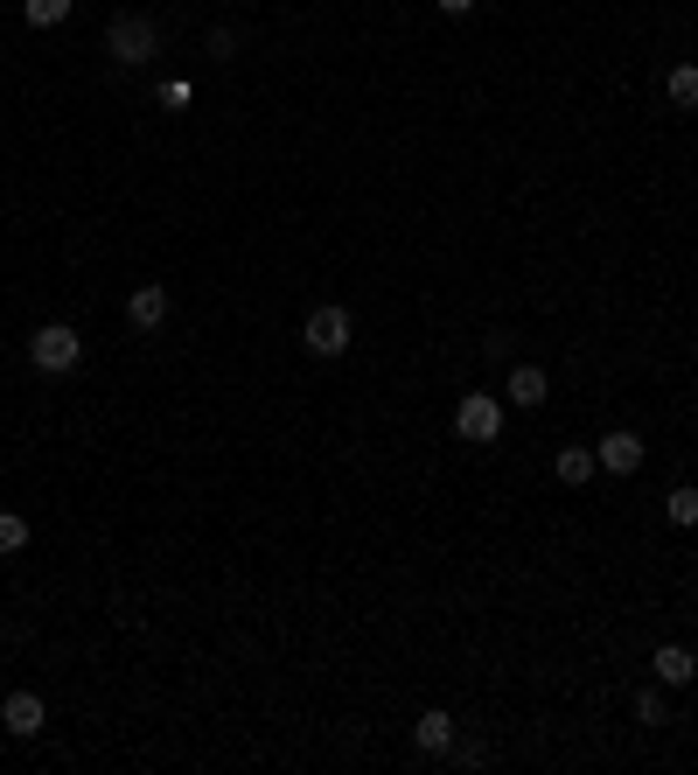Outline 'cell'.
<instances>
[{"mask_svg": "<svg viewBox=\"0 0 698 775\" xmlns=\"http://www.w3.org/2000/svg\"><path fill=\"white\" fill-rule=\"evenodd\" d=\"M301 342H308L314 357H342V350H349V308H336V301L314 308L308 328H301Z\"/></svg>", "mask_w": 698, "mask_h": 775, "instance_id": "4", "label": "cell"}, {"mask_svg": "<svg viewBox=\"0 0 698 775\" xmlns=\"http://www.w3.org/2000/svg\"><path fill=\"white\" fill-rule=\"evenodd\" d=\"M22 14H28V28H57V22H71V0H22Z\"/></svg>", "mask_w": 698, "mask_h": 775, "instance_id": "15", "label": "cell"}, {"mask_svg": "<svg viewBox=\"0 0 698 775\" xmlns=\"http://www.w3.org/2000/svg\"><path fill=\"white\" fill-rule=\"evenodd\" d=\"M663 517H671L677 532H691V524H698V489H691V483H677L671 497H663Z\"/></svg>", "mask_w": 698, "mask_h": 775, "instance_id": "13", "label": "cell"}, {"mask_svg": "<svg viewBox=\"0 0 698 775\" xmlns=\"http://www.w3.org/2000/svg\"><path fill=\"white\" fill-rule=\"evenodd\" d=\"M14 552H28V517L22 510H0V559H14Z\"/></svg>", "mask_w": 698, "mask_h": 775, "instance_id": "14", "label": "cell"}, {"mask_svg": "<svg viewBox=\"0 0 698 775\" xmlns=\"http://www.w3.org/2000/svg\"><path fill=\"white\" fill-rule=\"evenodd\" d=\"M594 468H601V461H594V448H559V461H552V475H559V483H587V475Z\"/></svg>", "mask_w": 698, "mask_h": 775, "instance_id": "11", "label": "cell"}, {"mask_svg": "<svg viewBox=\"0 0 698 775\" xmlns=\"http://www.w3.org/2000/svg\"><path fill=\"white\" fill-rule=\"evenodd\" d=\"M154 98H161V105H169V112H182V105H189V98H196V85H189V77H169V85H161Z\"/></svg>", "mask_w": 698, "mask_h": 775, "instance_id": "16", "label": "cell"}, {"mask_svg": "<svg viewBox=\"0 0 698 775\" xmlns=\"http://www.w3.org/2000/svg\"><path fill=\"white\" fill-rule=\"evenodd\" d=\"M663 98H671V105H698V63H671V77H663Z\"/></svg>", "mask_w": 698, "mask_h": 775, "instance_id": "12", "label": "cell"}, {"mask_svg": "<svg viewBox=\"0 0 698 775\" xmlns=\"http://www.w3.org/2000/svg\"><path fill=\"white\" fill-rule=\"evenodd\" d=\"M412 740H420L426 754H447V748H454V713L426 705V713H420V727H412Z\"/></svg>", "mask_w": 698, "mask_h": 775, "instance_id": "9", "label": "cell"}, {"mask_svg": "<svg viewBox=\"0 0 698 775\" xmlns=\"http://www.w3.org/2000/svg\"><path fill=\"white\" fill-rule=\"evenodd\" d=\"M454 434H461V440H475V448H489V440L503 434V405H496L489 391H469V399L454 405Z\"/></svg>", "mask_w": 698, "mask_h": 775, "instance_id": "3", "label": "cell"}, {"mask_svg": "<svg viewBox=\"0 0 698 775\" xmlns=\"http://www.w3.org/2000/svg\"><path fill=\"white\" fill-rule=\"evenodd\" d=\"M126 322L133 328H161L169 322V287H161V279H140V287L126 293Z\"/></svg>", "mask_w": 698, "mask_h": 775, "instance_id": "7", "label": "cell"}, {"mask_svg": "<svg viewBox=\"0 0 698 775\" xmlns=\"http://www.w3.org/2000/svg\"><path fill=\"white\" fill-rule=\"evenodd\" d=\"M0 720H8L14 740H36L49 727V705L36 699V691H8V705H0Z\"/></svg>", "mask_w": 698, "mask_h": 775, "instance_id": "6", "label": "cell"}, {"mask_svg": "<svg viewBox=\"0 0 698 775\" xmlns=\"http://www.w3.org/2000/svg\"><path fill=\"white\" fill-rule=\"evenodd\" d=\"M510 399H518V405H545V399H552V377H545L538 364H518V371H510Z\"/></svg>", "mask_w": 698, "mask_h": 775, "instance_id": "10", "label": "cell"}, {"mask_svg": "<svg viewBox=\"0 0 698 775\" xmlns=\"http://www.w3.org/2000/svg\"><path fill=\"white\" fill-rule=\"evenodd\" d=\"M650 671H657V685H691L698 678V657L685 650V642H663V650L650 657Z\"/></svg>", "mask_w": 698, "mask_h": 775, "instance_id": "8", "label": "cell"}, {"mask_svg": "<svg viewBox=\"0 0 698 775\" xmlns=\"http://www.w3.org/2000/svg\"><path fill=\"white\" fill-rule=\"evenodd\" d=\"M105 49L120 63H147L161 49V28H154V14H112V28H105Z\"/></svg>", "mask_w": 698, "mask_h": 775, "instance_id": "2", "label": "cell"}, {"mask_svg": "<svg viewBox=\"0 0 698 775\" xmlns=\"http://www.w3.org/2000/svg\"><path fill=\"white\" fill-rule=\"evenodd\" d=\"M28 357H36V371L63 377V371H77V357H85V336H77L71 322H42L36 336H28Z\"/></svg>", "mask_w": 698, "mask_h": 775, "instance_id": "1", "label": "cell"}, {"mask_svg": "<svg viewBox=\"0 0 698 775\" xmlns=\"http://www.w3.org/2000/svg\"><path fill=\"white\" fill-rule=\"evenodd\" d=\"M636 720L643 727H663V691H636Z\"/></svg>", "mask_w": 698, "mask_h": 775, "instance_id": "17", "label": "cell"}, {"mask_svg": "<svg viewBox=\"0 0 698 775\" xmlns=\"http://www.w3.org/2000/svg\"><path fill=\"white\" fill-rule=\"evenodd\" d=\"M643 454H650V448H643V440L628 434V426H614V434H601V448H594V461H601L608 475H636V468H643Z\"/></svg>", "mask_w": 698, "mask_h": 775, "instance_id": "5", "label": "cell"}, {"mask_svg": "<svg viewBox=\"0 0 698 775\" xmlns=\"http://www.w3.org/2000/svg\"><path fill=\"white\" fill-rule=\"evenodd\" d=\"M475 8V0H440V14H469Z\"/></svg>", "mask_w": 698, "mask_h": 775, "instance_id": "18", "label": "cell"}]
</instances>
